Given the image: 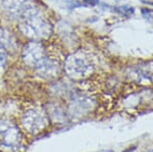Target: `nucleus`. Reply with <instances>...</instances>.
<instances>
[{"mask_svg":"<svg viewBox=\"0 0 153 152\" xmlns=\"http://www.w3.org/2000/svg\"><path fill=\"white\" fill-rule=\"evenodd\" d=\"M65 68L71 76H85L90 72L91 63L82 54H75L68 58Z\"/></svg>","mask_w":153,"mask_h":152,"instance_id":"obj_2","label":"nucleus"},{"mask_svg":"<svg viewBox=\"0 0 153 152\" xmlns=\"http://www.w3.org/2000/svg\"><path fill=\"white\" fill-rule=\"evenodd\" d=\"M115 11L118 12L120 14H123V16H132V14H134L135 8L132 6H129V5L117 6V7H115Z\"/></svg>","mask_w":153,"mask_h":152,"instance_id":"obj_5","label":"nucleus"},{"mask_svg":"<svg viewBox=\"0 0 153 152\" xmlns=\"http://www.w3.org/2000/svg\"><path fill=\"white\" fill-rule=\"evenodd\" d=\"M0 136L3 143L7 146H18L22 140V136L16 127L6 126L0 129Z\"/></svg>","mask_w":153,"mask_h":152,"instance_id":"obj_4","label":"nucleus"},{"mask_svg":"<svg viewBox=\"0 0 153 152\" xmlns=\"http://www.w3.org/2000/svg\"><path fill=\"white\" fill-rule=\"evenodd\" d=\"M5 50H4V48L2 47V45L0 44V62H2V61L5 60Z\"/></svg>","mask_w":153,"mask_h":152,"instance_id":"obj_7","label":"nucleus"},{"mask_svg":"<svg viewBox=\"0 0 153 152\" xmlns=\"http://www.w3.org/2000/svg\"><path fill=\"white\" fill-rule=\"evenodd\" d=\"M24 128L31 134H38L47 126V119L38 110H30L23 117Z\"/></svg>","mask_w":153,"mask_h":152,"instance_id":"obj_1","label":"nucleus"},{"mask_svg":"<svg viewBox=\"0 0 153 152\" xmlns=\"http://www.w3.org/2000/svg\"><path fill=\"white\" fill-rule=\"evenodd\" d=\"M4 7L12 14L23 18L30 10L34 8L33 4L30 3L29 0H5Z\"/></svg>","mask_w":153,"mask_h":152,"instance_id":"obj_3","label":"nucleus"},{"mask_svg":"<svg viewBox=\"0 0 153 152\" xmlns=\"http://www.w3.org/2000/svg\"><path fill=\"white\" fill-rule=\"evenodd\" d=\"M141 13H142V16L147 19H153V10H151V9H149V8H142Z\"/></svg>","mask_w":153,"mask_h":152,"instance_id":"obj_6","label":"nucleus"}]
</instances>
